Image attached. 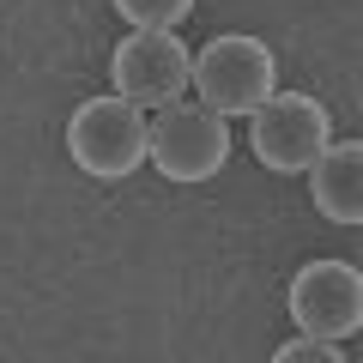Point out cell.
<instances>
[{
	"instance_id": "1",
	"label": "cell",
	"mask_w": 363,
	"mask_h": 363,
	"mask_svg": "<svg viewBox=\"0 0 363 363\" xmlns=\"http://www.w3.org/2000/svg\"><path fill=\"white\" fill-rule=\"evenodd\" d=\"M188 85L200 91V104L212 116H255L267 104L272 91H279V61L260 37H242V30H224L212 37L206 49L188 61Z\"/></svg>"
},
{
	"instance_id": "2",
	"label": "cell",
	"mask_w": 363,
	"mask_h": 363,
	"mask_svg": "<svg viewBox=\"0 0 363 363\" xmlns=\"http://www.w3.org/2000/svg\"><path fill=\"white\" fill-rule=\"evenodd\" d=\"M67 157L91 182H128L145 164V116L116 91L85 97L67 121Z\"/></svg>"
},
{
	"instance_id": "3",
	"label": "cell",
	"mask_w": 363,
	"mask_h": 363,
	"mask_svg": "<svg viewBox=\"0 0 363 363\" xmlns=\"http://www.w3.org/2000/svg\"><path fill=\"white\" fill-rule=\"evenodd\" d=\"M230 157V121L206 104H169L145 121V164L164 182H212Z\"/></svg>"
},
{
	"instance_id": "4",
	"label": "cell",
	"mask_w": 363,
	"mask_h": 363,
	"mask_svg": "<svg viewBox=\"0 0 363 363\" xmlns=\"http://www.w3.org/2000/svg\"><path fill=\"white\" fill-rule=\"evenodd\" d=\"M248 145L272 176H309V164L333 145V121L309 91H272L248 116Z\"/></svg>"
},
{
	"instance_id": "5",
	"label": "cell",
	"mask_w": 363,
	"mask_h": 363,
	"mask_svg": "<svg viewBox=\"0 0 363 363\" xmlns=\"http://www.w3.org/2000/svg\"><path fill=\"white\" fill-rule=\"evenodd\" d=\"M188 43L176 30H133L109 55V85L116 97H128L133 109H169L188 91Z\"/></svg>"
},
{
	"instance_id": "6",
	"label": "cell",
	"mask_w": 363,
	"mask_h": 363,
	"mask_svg": "<svg viewBox=\"0 0 363 363\" xmlns=\"http://www.w3.org/2000/svg\"><path fill=\"white\" fill-rule=\"evenodd\" d=\"M291 327L309 339H351L363 327V272L351 260H309L285 291Z\"/></svg>"
},
{
	"instance_id": "7",
	"label": "cell",
	"mask_w": 363,
	"mask_h": 363,
	"mask_svg": "<svg viewBox=\"0 0 363 363\" xmlns=\"http://www.w3.org/2000/svg\"><path fill=\"white\" fill-rule=\"evenodd\" d=\"M309 194L327 224H345V230L363 224V145L357 140H333L309 164Z\"/></svg>"
},
{
	"instance_id": "8",
	"label": "cell",
	"mask_w": 363,
	"mask_h": 363,
	"mask_svg": "<svg viewBox=\"0 0 363 363\" xmlns=\"http://www.w3.org/2000/svg\"><path fill=\"white\" fill-rule=\"evenodd\" d=\"M133 30H176L182 18L194 13V0H109Z\"/></svg>"
},
{
	"instance_id": "9",
	"label": "cell",
	"mask_w": 363,
	"mask_h": 363,
	"mask_svg": "<svg viewBox=\"0 0 363 363\" xmlns=\"http://www.w3.org/2000/svg\"><path fill=\"white\" fill-rule=\"evenodd\" d=\"M272 363H351V357L333 345V339H309V333H297V339H285V345L272 351Z\"/></svg>"
}]
</instances>
